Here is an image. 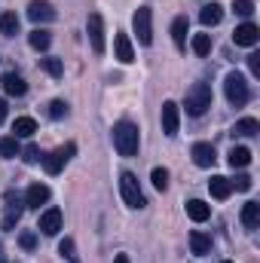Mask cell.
<instances>
[{
	"label": "cell",
	"instance_id": "cell-41",
	"mask_svg": "<svg viewBox=\"0 0 260 263\" xmlns=\"http://www.w3.org/2000/svg\"><path fill=\"white\" fill-rule=\"evenodd\" d=\"M0 263H6V254H3V245H0Z\"/></svg>",
	"mask_w": 260,
	"mask_h": 263
},
{
	"label": "cell",
	"instance_id": "cell-31",
	"mask_svg": "<svg viewBox=\"0 0 260 263\" xmlns=\"http://www.w3.org/2000/svg\"><path fill=\"white\" fill-rule=\"evenodd\" d=\"M40 67H43L49 77H55V80L65 73V65H62V59H40Z\"/></svg>",
	"mask_w": 260,
	"mask_h": 263
},
{
	"label": "cell",
	"instance_id": "cell-32",
	"mask_svg": "<svg viewBox=\"0 0 260 263\" xmlns=\"http://www.w3.org/2000/svg\"><path fill=\"white\" fill-rule=\"evenodd\" d=\"M18 156H22V159H25L28 165H37V162L43 159V153H40V147H37V144H28V147H25V150H22Z\"/></svg>",
	"mask_w": 260,
	"mask_h": 263
},
{
	"label": "cell",
	"instance_id": "cell-14",
	"mask_svg": "<svg viewBox=\"0 0 260 263\" xmlns=\"http://www.w3.org/2000/svg\"><path fill=\"white\" fill-rule=\"evenodd\" d=\"M49 187L46 184H31L28 187V193H25V208H40V205H46L49 202Z\"/></svg>",
	"mask_w": 260,
	"mask_h": 263
},
{
	"label": "cell",
	"instance_id": "cell-30",
	"mask_svg": "<svg viewBox=\"0 0 260 263\" xmlns=\"http://www.w3.org/2000/svg\"><path fill=\"white\" fill-rule=\"evenodd\" d=\"M59 254H62L67 263H80V254H77L73 239H62V242H59Z\"/></svg>",
	"mask_w": 260,
	"mask_h": 263
},
{
	"label": "cell",
	"instance_id": "cell-1",
	"mask_svg": "<svg viewBox=\"0 0 260 263\" xmlns=\"http://www.w3.org/2000/svg\"><path fill=\"white\" fill-rule=\"evenodd\" d=\"M138 144H141V135H138V126L129 123V120H120L114 126V147L120 156H135L138 153Z\"/></svg>",
	"mask_w": 260,
	"mask_h": 263
},
{
	"label": "cell",
	"instance_id": "cell-22",
	"mask_svg": "<svg viewBox=\"0 0 260 263\" xmlns=\"http://www.w3.org/2000/svg\"><path fill=\"white\" fill-rule=\"evenodd\" d=\"M3 89H6V95H15V98H22V95L28 92V83H25L18 73H6V77H3Z\"/></svg>",
	"mask_w": 260,
	"mask_h": 263
},
{
	"label": "cell",
	"instance_id": "cell-21",
	"mask_svg": "<svg viewBox=\"0 0 260 263\" xmlns=\"http://www.w3.org/2000/svg\"><path fill=\"white\" fill-rule=\"evenodd\" d=\"M28 43H31L37 52H46V49L52 46V34H49L46 28H34V31L28 34Z\"/></svg>",
	"mask_w": 260,
	"mask_h": 263
},
{
	"label": "cell",
	"instance_id": "cell-23",
	"mask_svg": "<svg viewBox=\"0 0 260 263\" xmlns=\"http://www.w3.org/2000/svg\"><path fill=\"white\" fill-rule=\"evenodd\" d=\"M242 223H245V230H257L260 227V205L257 202H245L242 205Z\"/></svg>",
	"mask_w": 260,
	"mask_h": 263
},
{
	"label": "cell",
	"instance_id": "cell-8",
	"mask_svg": "<svg viewBox=\"0 0 260 263\" xmlns=\"http://www.w3.org/2000/svg\"><path fill=\"white\" fill-rule=\"evenodd\" d=\"M28 18L37 22V25H46V22L55 18V6L49 0H31L28 3Z\"/></svg>",
	"mask_w": 260,
	"mask_h": 263
},
{
	"label": "cell",
	"instance_id": "cell-26",
	"mask_svg": "<svg viewBox=\"0 0 260 263\" xmlns=\"http://www.w3.org/2000/svg\"><path fill=\"white\" fill-rule=\"evenodd\" d=\"M257 132H260V123L254 117H242V120L233 126V135H242V138H254Z\"/></svg>",
	"mask_w": 260,
	"mask_h": 263
},
{
	"label": "cell",
	"instance_id": "cell-15",
	"mask_svg": "<svg viewBox=\"0 0 260 263\" xmlns=\"http://www.w3.org/2000/svg\"><path fill=\"white\" fill-rule=\"evenodd\" d=\"M114 52H117V59L123 62V65H132L135 62V49H132V40H129V34H117L114 37Z\"/></svg>",
	"mask_w": 260,
	"mask_h": 263
},
{
	"label": "cell",
	"instance_id": "cell-25",
	"mask_svg": "<svg viewBox=\"0 0 260 263\" xmlns=\"http://www.w3.org/2000/svg\"><path fill=\"white\" fill-rule=\"evenodd\" d=\"M227 162H230V168H245V165H251V150L248 147H233Z\"/></svg>",
	"mask_w": 260,
	"mask_h": 263
},
{
	"label": "cell",
	"instance_id": "cell-39",
	"mask_svg": "<svg viewBox=\"0 0 260 263\" xmlns=\"http://www.w3.org/2000/svg\"><path fill=\"white\" fill-rule=\"evenodd\" d=\"M6 110H9V107H6V101L0 98V126H3V120H6Z\"/></svg>",
	"mask_w": 260,
	"mask_h": 263
},
{
	"label": "cell",
	"instance_id": "cell-17",
	"mask_svg": "<svg viewBox=\"0 0 260 263\" xmlns=\"http://www.w3.org/2000/svg\"><path fill=\"white\" fill-rule=\"evenodd\" d=\"M190 251H193L196 257L211 254V236H205L202 230H193V233H190Z\"/></svg>",
	"mask_w": 260,
	"mask_h": 263
},
{
	"label": "cell",
	"instance_id": "cell-10",
	"mask_svg": "<svg viewBox=\"0 0 260 263\" xmlns=\"http://www.w3.org/2000/svg\"><path fill=\"white\" fill-rule=\"evenodd\" d=\"M178 126H181V107L175 101H165L162 104V132L169 138H175L178 135Z\"/></svg>",
	"mask_w": 260,
	"mask_h": 263
},
{
	"label": "cell",
	"instance_id": "cell-20",
	"mask_svg": "<svg viewBox=\"0 0 260 263\" xmlns=\"http://www.w3.org/2000/svg\"><path fill=\"white\" fill-rule=\"evenodd\" d=\"M187 217H190L193 223H205V220L211 217V208H208L202 199H190V202H187Z\"/></svg>",
	"mask_w": 260,
	"mask_h": 263
},
{
	"label": "cell",
	"instance_id": "cell-13",
	"mask_svg": "<svg viewBox=\"0 0 260 263\" xmlns=\"http://www.w3.org/2000/svg\"><path fill=\"white\" fill-rule=\"evenodd\" d=\"M3 199H6V214H3V230H15V223H18V217H22V208H25V205L18 202V196H15L12 190H9V193H6Z\"/></svg>",
	"mask_w": 260,
	"mask_h": 263
},
{
	"label": "cell",
	"instance_id": "cell-38",
	"mask_svg": "<svg viewBox=\"0 0 260 263\" xmlns=\"http://www.w3.org/2000/svg\"><path fill=\"white\" fill-rule=\"evenodd\" d=\"M248 67H251L254 77H260V52H251V55H248Z\"/></svg>",
	"mask_w": 260,
	"mask_h": 263
},
{
	"label": "cell",
	"instance_id": "cell-16",
	"mask_svg": "<svg viewBox=\"0 0 260 263\" xmlns=\"http://www.w3.org/2000/svg\"><path fill=\"white\" fill-rule=\"evenodd\" d=\"M187 34H190V22H187V15H178V18L172 22V40H175L178 49L187 46Z\"/></svg>",
	"mask_w": 260,
	"mask_h": 263
},
{
	"label": "cell",
	"instance_id": "cell-18",
	"mask_svg": "<svg viewBox=\"0 0 260 263\" xmlns=\"http://www.w3.org/2000/svg\"><path fill=\"white\" fill-rule=\"evenodd\" d=\"M208 193L214 199H230L233 193V184H230V178H224V175H214L211 181H208Z\"/></svg>",
	"mask_w": 260,
	"mask_h": 263
},
{
	"label": "cell",
	"instance_id": "cell-29",
	"mask_svg": "<svg viewBox=\"0 0 260 263\" xmlns=\"http://www.w3.org/2000/svg\"><path fill=\"white\" fill-rule=\"evenodd\" d=\"M190 46H193V52L199 55V59H205V55L211 52V37H208V34H193Z\"/></svg>",
	"mask_w": 260,
	"mask_h": 263
},
{
	"label": "cell",
	"instance_id": "cell-42",
	"mask_svg": "<svg viewBox=\"0 0 260 263\" xmlns=\"http://www.w3.org/2000/svg\"><path fill=\"white\" fill-rule=\"evenodd\" d=\"M224 263H230V260H224Z\"/></svg>",
	"mask_w": 260,
	"mask_h": 263
},
{
	"label": "cell",
	"instance_id": "cell-27",
	"mask_svg": "<svg viewBox=\"0 0 260 263\" xmlns=\"http://www.w3.org/2000/svg\"><path fill=\"white\" fill-rule=\"evenodd\" d=\"M18 153H22V147H18V138H15V135L0 138V156H3V159H15Z\"/></svg>",
	"mask_w": 260,
	"mask_h": 263
},
{
	"label": "cell",
	"instance_id": "cell-11",
	"mask_svg": "<svg viewBox=\"0 0 260 263\" xmlns=\"http://www.w3.org/2000/svg\"><path fill=\"white\" fill-rule=\"evenodd\" d=\"M190 156H193V162L199 168H211V165L217 162V153H214V147H211L208 141H196L193 150H190Z\"/></svg>",
	"mask_w": 260,
	"mask_h": 263
},
{
	"label": "cell",
	"instance_id": "cell-34",
	"mask_svg": "<svg viewBox=\"0 0 260 263\" xmlns=\"http://www.w3.org/2000/svg\"><path fill=\"white\" fill-rule=\"evenodd\" d=\"M150 181H153L156 190H165V187H169V172H165V168H153V172H150Z\"/></svg>",
	"mask_w": 260,
	"mask_h": 263
},
{
	"label": "cell",
	"instance_id": "cell-40",
	"mask_svg": "<svg viewBox=\"0 0 260 263\" xmlns=\"http://www.w3.org/2000/svg\"><path fill=\"white\" fill-rule=\"evenodd\" d=\"M114 263H132V260H129V254H117V257H114Z\"/></svg>",
	"mask_w": 260,
	"mask_h": 263
},
{
	"label": "cell",
	"instance_id": "cell-24",
	"mask_svg": "<svg viewBox=\"0 0 260 263\" xmlns=\"http://www.w3.org/2000/svg\"><path fill=\"white\" fill-rule=\"evenodd\" d=\"M37 132V120L34 117H15V123H12V135L15 138H31Z\"/></svg>",
	"mask_w": 260,
	"mask_h": 263
},
{
	"label": "cell",
	"instance_id": "cell-3",
	"mask_svg": "<svg viewBox=\"0 0 260 263\" xmlns=\"http://www.w3.org/2000/svg\"><path fill=\"white\" fill-rule=\"evenodd\" d=\"M184 107H187V117H202L211 107V86L208 83H193L184 95Z\"/></svg>",
	"mask_w": 260,
	"mask_h": 263
},
{
	"label": "cell",
	"instance_id": "cell-5",
	"mask_svg": "<svg viewBox=\"0 0 260 263\" xmlns=\"http://www.w3.org/2000/svg\"><path fill=\"white\" fill-rule=\"evenodd\" d=\"M120 193H123V199H126L129 208H144V205H147V199H144L141 187H138V178H135L132 172H123V175H120Z\"/></svg>",
	"mask_w": 260,
	"mask_h": 263
},
{
	"label": "cell",
	"instance_id": "cell-35",
	"mask_svg": "<svg viewBox=\"0 0 260 263\" xmlns=\"http://www.w3.org/2000/svg\"><path fill=\"white\" fill-rule=\"evenodd\" d=\"M49 117H52V120H62V117H67V101L55 98V101L49 104Z\"/></svg>",
	"mask_w": 260,
	"mask_h": 263
},
{
	"label": "cell",
	"instance_id": "cell-9",
	"mask_svg": "<svg viewBox=\"0 0 260 263\" xmlns=\"http://www.w3.org/2000/svg\"><path fill=\"white\" fill-rule=\"evenodd\" d=\"M257 40H260V28L254 22L236 25V31H233V43H236V46H254Z\"/></svg>",
	"mask_w": 260,
	"mask_h": 263
},
{
	"label": "cell",
	"instance_id": "cell-37",
	"mask_svg": "<svg viewBox=\"0 0 260 263\" xmlns=\"http://www.w3.org/2000/svg\"><path fill=\"white\" fill-rule=\"evenodd\" d=\"M230 184H233V190H242V193H248L254 181H251V175H236V181H230Z\"/></svg>",
	"mask_w": 260,
	"mask_h": 263
},
{
	"label": "cell",
	"instance_id": "cell-36",
	"mask_svg": "<svg viewBox=\"0 0 260 263\" xmlns=\"http://www.w3.org/2000/svg\"><path fill=\"white\" fill-rule=\"evenodd\" d=\"M18 245H22L25 251H34V248H37V236H34L31 230H25V233H18Z\"/></svg>",
	"mask_w": 260,
	"mask_h": 263
},
{
	"label": "cell",
	"instance_id": "cell-7",
	"mask_svg": "<svg viewBox=\"0 0 260 263\" xmlns=\"http://www.w3.org/2000/svg\"><path fill=\"white\" fill-rule=\"evenodd\" d=\"M86 31H89L92 52H95V55H101V52H104V18H101L98 12H92V15H89V25H86Z\"/></svg>",
	"mask_w": 260,
	"mask_h": 263
},
{
	"label": "cell",
	"instance_id": "cell-19",
	"mask_svg": "<svg viewBox=\"0 0 260 263\" xmlns=\"http://www.w3.org/2000/svg\"><path fill=\"white\" fill-rule=\"evenodd\" d=\"M220 18H224V6H220V3H208V6H202V12H199V22H202L205 28L220 25Z\"/></svg>",
	"mask_w": 260,
	"mask_h": 263
},
{
	"label": "cell",
	"instance_id": "cell-12",
	"mask_svg": "<svg viewBox=\"0 0 260 263\" xmlns=\"http://www.w3.org/2000/svg\"><path fill=\"white\" fill-rule=\"evenodd\" d=\"M37 230H40L43 236H59V230H62V211H59V208H46V211L40 214Z\"/></svg>",
	"mask_w": 260,
	"mask_h": 263
},
{
	"label": "cell",
	"instance_id": "cell-4",
	"mask_svg": "<svg viewBox=\"0 0 260 263\" xmlns=\"http://www.w3.org/2000/svg\"><path fill=\"white\" fill-rule=\"evenodd\" d=\"M132 31L138 34V43L141 46H150L153 43V12L150 6H138L135 15H132Z\"/></svg>",
	"mask_w": 260,
	"mask_h": 263
},
{
	"label": "cell",
	"instance_id": "cell-33",
	"mask_svg": "<svg viewBox=\"0 0 260 263\" xmlns=\"http://www.w3.org/2000/svg\"><path fill=\"white\" fill-rule=\"evenodd\" d=\"M233 12L242 15V18H251L254 15V0H236L233 3Z\"/></svg>",
	"mask_w": 260,
	"mask_h": 263
},
{
	"label": "cell",
	"instance_id": "cell-2",
	"mask_svg": "<svg viewBox=\"0 0 260 263\" xmlns=\"http://www.w3.org/2000/svg\"><path fill=\"white\" fill-rule=\"evenodd\" d=\"M224 95H227V101H230L233 107H245V104H248V98H251L248 80H245L239 70H230V73L224 77Z\"/></svg>",
	"mask_w": 260,
	"mask_h": 263
},
{
	"label": "cell",
	"instance_id": "cell-6",
	"mask_svg": "<svg viewBox=\"0 0 260 263\" xmlns=\"http://www.w3.org/2000/svg\"><path fill=\"white\" fill-rule=\"evenodd\" d=\"M77 153V144L73 141H67L65 147H59V150H52L49 156H43V168H46V175H59L62 168H65V162Z\"/></svg>",
	"mask_w": 260,
	"mask_h": 263
},
{
	"label": "cell",
	"instance_id": "cell-28",
	"mask_svg": "<svg viewBox=\"0 0 260 263\" xmlns=\"http://www.w3.org/2000/svg\"><path fill=\"white\" fill-rule=\"evenodd\" d=\"M0 34L3 37H15L18 34V15L15 12H3L0 15Z\"/></svg>",
	"mask_w": 260,
	"mask_h": 263
}]
</instances>
